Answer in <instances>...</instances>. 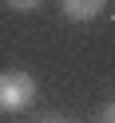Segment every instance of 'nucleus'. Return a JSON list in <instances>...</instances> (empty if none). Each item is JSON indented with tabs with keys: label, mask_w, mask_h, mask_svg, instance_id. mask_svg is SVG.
<instances>
[{
	"label": "nucleus",
	"mask_w": 115,
	"mask_h": 123,
	"mask_svg": "<svg viewBox=\"0 0 115 123\" xmlns=\"http://www.w3.org/2000/svg\"><path fill=\"white\" fill-rule=\"evenodd\" d=\"M32 99H36V75L20 68L0 72V111L4 115H20L24 107H32Z\"/></svg>",
	"instance_id": "nucleus-1"
},
{
	"label": "nucleus",
	"mask_w": 115,
	"mask_h": 123,
	"mask_svg": "<svg viewBox=\"0 0 115 123\" xmlns=\"http://www.w3.org/2000/svg\"><path fill=\"white\" fill-rule=\"evenodd\" d=\"M107 8V0H64V16L83 24V20H95L99 12Z\"/></svg>",
	"instance_id": "nucleus-2"
},
{
	"label": "nucleus",
	"mask_w": 115,
	"mask_h": 123,
	"mask_svg": "<svg viewBox=\"0 0 115 123\" xmlns=\"http://www.w3.org/2000/svg\"><path fill=\"white\" fill-rule=\"evenodd\" d=\"M99 119H103V123H115V99H111V103H103V107H99Z\"/></svg>",
	"instance_id": "nucleus-4"
},
{
	"label": "nucleus",
	"mask_w": 115,
	"mask_h": 123,
	"mask_svg": "<svg viewBox=\"0 0 115 123\" xmlns=\"http://www.w3.org/2000/svg\"><path fill=\"white\" fill-rule=\"evenodd\" d=\"M4 4H8L12 12H32L36 4H40V0H4Z\"/></svg>",
	"instance_id": "nucleus-3"
}]
</instances>
